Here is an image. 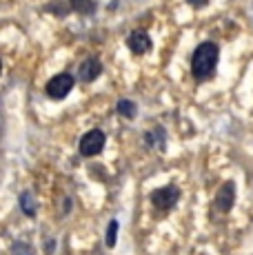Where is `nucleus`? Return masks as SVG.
Instances as JSON below:
<instances>
[{
  "instance_id": "15",
  "label": "nucleus",
  "mask_w": 253,
  "mask_h": 255,
  "mask_svg": "<svg viewBox=\"0 0 253 255\" xmlns=\"http://www.w3.org/2000/svg\"><path fill=\"white\" fill-rule=\"evenodd\" d=\"M191 7H204V4H209V0H187Z\"/></svg>"
},
{
  "instance_id": "11",
  "label": "nucleus",
  "mask_w": 253,
  "mask_h": 255,
  "mask_svg": "<svg viewBox=\"0 0 253 255\" xmlns=\"http://www.w3.org/2000/svg\"><path fill=\"white\" fill-rule=\"evenodd\" d=\"M69 2V9L76 13H85V16H91L96 11V0H67Z\"/></svg>"
},
{
  "instance_id": "8",
  "label": "nucleus",
  "mask_w": 253,
  "mask_h": 255,
  "mask_svg": "<svg viewBox=\"0 0 253 255\" xmlns=\"http://www.w3.org/2000/svg\"><path fill=\"white\" fill-rule=\"evenodd\" d=\"M144 144L151 146V149L162 151L164 146H167V131H164L162 127H155V129L147 131V133H144Z\"/></svg>"
},
{
  "instance_id": "14",
  "label": "nucleus",
  "mask_w": 253,
  "mask_h": 255,
  "mask_svg": "<svg viewBox=\"0 0 253 255\" xmlns=\"http://www.w3.org/2000/svg\"><path fill=\"white\" fill-rule=\"evenodd\" d=\"M11 253H13V255H33V249L29 247L27 242H16V244L11 247Z\"/></svg>"
},
{
  "instance_id": "13",
  "label": "nucleus",
  "mask_w": 253,
  "mask_h": 255,
  "mask_svg": "<svg viewBox=\"0 0 253 255\" xmlns=\"http://www.w3.org/2000/svg\"><path fill=\"white\" fill-rule=\"evenodd\" d=\"M45 11H47V13H53V16H67L71 9H69V2H67V0H65V2H60V0H58V2L47 4Z\"/></svg>"
},
{
  "instance_id": "12",
  "label": "nucleus",
  "mask_w": 253,
  "mask_h": 255,
  "mask_svg": "<svg viewBox=\"0 0 253 255\" xmlns=\"http://www.w3.org/2000/svg\"><path fill=\"white\" fill-rule=\"evenodd\" d=\"M118 229H120V224H118V220L116 218L107 224V233H105V247L107 249L116 247V242H118Z\"/></svg>"
},
{
  "instance_id": "2",
  "label": "nucleus",
  "mask_w": 253,
  "mask_h": 255,
  "mask_svg": "<svg viewBox=\"0 0 253 255\" xmlns=\"http://www.w3.org/2000/svg\"><path fill=\"white\" fill-rule=\"evenodd\" d=\"M149 200H151V204L155 207V211H160V213H169V211H171V209L178 204V200H180V189H178L176 184L160 186V189L151 191Z\"/></svg>"
},
{
  "instance_id": "6",
  "label": "nucleus",
  "mask_w": 253,
  "mask_h": 255,
  "mask_svg": "<svg viewBox=\"0 0 253 255\" xmlns=\"http://www.w3.org/2000/svg\"><path fill=\"white\" fill-rule=\"evenodd\" d=\"M213 204H216V209L220 211V213H229V211L233 209V204H236V184L233 182L222 184L220 189H218Z\"/></svg>"
},
{
  "instance_id": "7",
  "label": "nucleus",
  "mask_w": 253,
  "mask_h": 255,
  "mask_svg": "<svg viewBox=\"0 0 253 255\" xmlns=\"http://www.w3.org/2000/svg\"><path fill=\"white\" fill-rule=\"evenodd\" d=\"M102 73V62L98 58H87V60H82L80 69H78V78H80L82 82H94L96 78H98Z\"/></svg>"
},
{
  "instance_id": "3",
  "label": "nucleus",
  "mask_w": 253,
  "mask_h": 255,
  "mask_svg": "<svg viewBox=\"0 0 253 255\" xmlns=\"http://www.w3.org/2000/svg\"><path fill=\"white\" fill-rule=\"evenodd\" d=\"M76 87V78L71 73H58V76L49 78V82L45 85V93L51 100H65Z\"/></svg>"
},
{
  "instance_id": "4",
  "label": "nucleus",
  "mask_w": 253,
  "mask_h": 255,
  "mask_svg": "<svg viewBox=\"0 0 253 255\" xmlns=\"http://www.w3.org/2000/svg\"><path fill=\"white\" fill-rule=\"evenodd\" d=\"M105 142H107L105 131H102V129H89L87 133H82L80 142H78L80 155H85V158H94V155L102 153V149H105Z\"/></svg>"
},
{
  "instance_id": "10",
  "label": "nucleus",
  "mask_w": 253,
  "mask_h": 255,
  "mask_svg": "<svg viewBox=\"0 0 253 255\" xmlns=\"http://www.w3.org/2000/svg\"><path fill=\"white\" fill-rule=\"evenodd\" d=\"M116 111L123 118H126V120H133V118L138 116V107H135V102L129 100V98H120L118 105H116Z\"/></svg>"
},
{
  "instance_id": "9",
  "label": "nucleus",
  "mask_w": 253,
  "mask_h": 255,
  "mask_svg": "<svg viewBox=\"0 0 253 255\" xmlns=\"http://www.w3.org/2000/svg\"><path fill=\"white\" fill-rule=\"evenodd\" d=\"M18 204H20V211L27 215V218H33L38 213V202H36V195L31 191H22L20 198H18Z\"/></svg>"
},
{
  "instance_id": "1",
  "label": "nucleus",
  "mask_w": 253,
  "mask_h": 255,
  "mask_svg": "<svg viewBox=\"0 0 253 255\" xmlns=\"http://www.w3.org/2000/svg\"><path fill=\"white\" fill-rule=\"evenodd\" d=\"M218 60H220V47L218 42H200L191 53V76L196 80H207L216 73Z\"/></svg>"
},
{
  "instance_id": "5",
  "label": "nucleus",
  "mask_w": 253,
  "mask_h": 255,
  "mask_svg": "<svg viewBox=\"0 0 253 255\" xmlns=\"http://www.w3.org/2000/svg\"><path fill=\"white\" fill-rule=\"evenodd\" d=\"M126 47H129V51L133 53V56H144V53L151 51L153 40H151V36H149L147 31L135 29V31H131L129 38H126Z\"/></svg>"
}]
</instances>
